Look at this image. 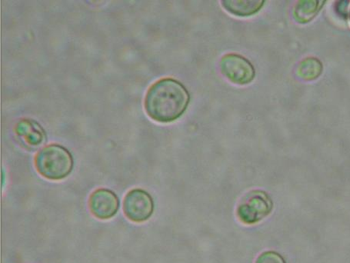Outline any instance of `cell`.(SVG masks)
Wrapping results in <instances>:
<instances>
[{
  "mask_svg": "<svg viewBox=\"0 0 350 263\" xmlns=\"http://www.w3.org/2000/svg\"><path fill=\"white\" fill-rule=\"evenodd\" d=\"M349 1H340L338 2L336 5V11L338 15L342 18H347L349 16Z\"/></svg>",
  "mask_w": 350,
  "mask_h": 263,
  "instance_id": "7c38bea8",
  "label": "cell"
},
{
  "mask_svg": "<svg viewBox=\"0 0 350 263\" xmlns=\"http://www.w3.org/2000/svg\"><path fill=\"white\" fill-rule=\"evenodd\" d=\"M324 4L325 1H298L293 10V19L299 24L309 23L318 15Z\"/></svg>",
  "mask_w": 350,
  "mask_h": 263,
  "instance_id": "9c48e42d",
  "label": "cell"
},
{
  "mask_svg": "<svg viewBox=\"0 0 350 263\" xmlns=\"http://www.w3.org/2000/svg\"><path fill=\"white\" fill-rule=\"evenodd\" d=\"M219 67L226 78L238 85L250 83L256 75L254 67L250 61L235 53L226 54L221 58Z\"/></svg>",
  "mask_w": 350,
  "mask_h": 263,
  "instance_id": "277c9868",
  "label": "cell"
},
{
  "mask_svg": "<svg viewBox=\"0 0 350 263\" xmlns=\"http://www.w3.org/2000/svg\"><path fill=\"white\" fill-rule=\"evenodd\" d=\"M273 203L269 195L262 191L247 193L237 206V216L242 223L254 225L271 213Z\"/></svg>",
  "mask_w": 350,
  "mask_h": 263,
  "instance_id": "3957f363",
  "label": "cell"
},
{
  "mask_svg": "<svg viewBox=\"0 0 350 263\" xmlns=\"http://www.w3.org/2000/svg\"><path fill=\"white\" fill-rule=\"evenodd\" d=\"M154 211V202L144 189H135L129 192L124 200L125 216L132 222L147 221Z\"/></svg>",
  "mask_w": 350,
  "mask_h": 263,
  "instance_id": "5b68a950",
  "label": "cell"
},
{
  "mask_svg": "<svg viewBox=\"0 0 350 263\" xmlns=\"http://www.w3.org/2000/svg\"><path fill=\"white\" fill-rule=\"evenodd\" d=\"M323 70V66L321 61L314 57H308L301 61L295 72L301 81L310 82L321 77Z\"/></svg>",
  "mask_w": 350,
  "mask_h": 263,
  "instance_id": "30bf717a",
  "label": "cell"
},
{
  "mask_svg": "<svg viewBox=\"0 0 350 263\" xmlns=\"http://www.w3.org/2000/svg\"><path fill=\"white\" fill-rule=\"evenodd\" d=\"M349 19H350V12H349Z\"/></svg>",
  "mask_w": 350,
  "mask_h": 263,
  "instance_id": "4fadbf2b",
  "label": "cell"
},
{
  "mask_svg": "<svg viewBox=\"0 0 350 263\" xmlns=\"http://www.w3.org/2000/svg\"><path fill=\"white\" fill-rule=\"evenodd\" d=\"M15 133L24 143L36 148L46 141V135L42 127L31 120H22L15 126Z\"/></svg>",
  "mask_w": 350,
  "mask_h": 263,
  "instance_id": "52a82bcc",
  "label": "cell"
},
{
  "mask_svg": "<svg viewBox=\"0 0 350 263\" xmlns=\"http://www.w3.org/2000/svg\"><path fill=\"white\" fill-rule=\"evenodd\" d=\"M256 263H286L282 256L273 251H267L258 257Z\"/></svg>",
  "mask_w": 350,
  "mask_h": 263,
  "instance_id": "8fae6325",
  "label": "cell"
},
{
  "mask_svg": "<svg viewBox=\"0 0 350 263\" xmlns=\"http://www.w3.org/2000/svg\"><path fill=\"white\" fill-rule=\"evenodd\" d=\"M89 207L95 217L107 220L113 218L118 213L120 199L109 189H99L90 195Z\"/></svg>",
  "mask_w": 350,
  "mask_h": 263,
  "instance_id": "8992f818",
  "label": "cell"
},
{
  "mask_svg": "<svg viewBox=\"0 0 350 263\" xmlns=\"http://www.w3.org/2000/svg\"><path fill=\"white\" fill-rule=\"evenodd\" d=\"M36 170L46 179L61 180L68 176L73 168V158L64 146L51 144L38 152L35 158Z\"/></svg>",
  "mask_w": 350,
  "mask_h": 263,
  "instance_id": "7a4b0ae2",
  "label": "cell"
},
{
  "mask_svg": "<svg viewBox=\"0 0 350 263\" xmlns=\"http://www.w3.org/2000/svg\"><path fill=\"white\" fill-rule=\"evenodd\" d=\"M190 96L179 81L164 78L152 85L145 99V109L150 117L163 124L174 122L185 113Z\"/></svg>",
  "mask_w": 350,
  "mask_h": 263,
  "instance_id": "6da1fadb",
  "label": "cell"
},
{
  "mask_svg": "<svg viewBox=\"0 0 350 263\" xmlns=\"http://www.w3.org/2000/svg\"><path fill=\"white\" fill-rule=\"evenodd\" d=\"M265 1L262 0H224L223 8L230 14L237 16L247 17L258 13L263 7Z\"/></svg>",
  "mask_w": 350,
  "mask_h": 263,
  "instance_id": "ba28073f",
  "label": "cell"
}]
</instances>
